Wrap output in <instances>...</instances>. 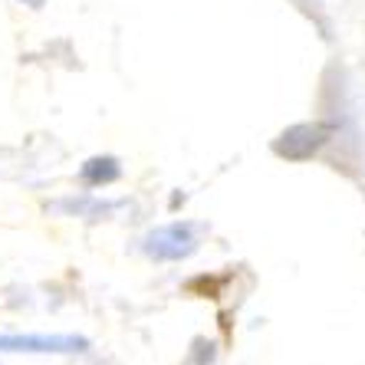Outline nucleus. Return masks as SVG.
<instances>
[{
	"instance_id": "obj_1",
	"label": "nucleus",
	"mask_w": 365,
	"mask_h": 365,
	"mask_svg": "<svg viewBox=\"0 0 365 365\" xmlns=\"http://www.w3.org/2000/svg\"><path fill=\"white\" fill-rule=\"evenodd\" d=\"M89 339L76 332H0V352H30V356H73L86 352Z\"/></svg>"
},
{
	"instance_id": "obj_2",
	"label": "nucleus",
	"mask_w": 365,
	"mask_h": 365,
	"mask_svg": "<svg viewBox=\"0 0 365 365\" xmlns=\"http://www.w3.org/2000/svg\"><path fill=\"white\" fill-rule=\"evenodd\" d=\"M142 250L152 260H165V264H175V260H185L197 250V237L187 224H168V227L152 230L148 237L142 240Z\"/></svg>"
},
{
	"instance_id": "obj_3",
	"label": "nucleus",
	"mask_w": 365,
	"mask_h": 365,
	"mask_svg": "<svg viewBox=\"0 0 365 365\" xmlns=\"http://www.w3.org/2000/svg\"><path fill=\"white\" fill-rule=\"evenodd\" d=\"M79 175H83L86 185L102 187V185H112V181H119L122 165H119V158H112V155H96V158H89V162L79 168Z\"/></svg>"
},
{
	"instance_id": "obj_4",
	"label": "nucleus",
	"mask_w": 365,
	"mask_h": 365,
	"mask_svg": "<svg viewBox=\"0 0 365 365\" xmlns=\"http://www.w3.org/2000/svg\"><path fill=\"white\" fill-rule=\"evenodd\" d=\"M24 4H30V7H43V0H24Z\"/></svg>"
}]
</instances>
